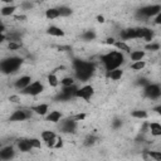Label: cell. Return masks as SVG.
<instances>
[{
	"label": "cell",
	"instance_id": "6da1fadb",
	"mask_svg": "<svg viewBox=\"0 0 161 161\" xmlns=\"http://www.w3.org/2000/svg\"><path fill=\"white\" fill-rule=\"evenodd\" d=\"M73 68H74L75 78L79 79L80 82L88 80L93 75L94 69H96L93 63L86 62V60H80V59H75L73 62Z\"/></svg>",
	"mask_w": 161,
	"mask_h": 161
},
{
	"label": "cell",
	"instance_id": "7a4b0ae2",
	"mask_svg": "<svg viewBox=\"0 0 161 161\" xmlns=\"http://www.w3.org/2000/svg\"><path fill=\"white\" fill-rule=\"evenodd\" d=\"M101 62L104 65L106 70L109 72V70H113L116 68H119L125 62V57H123L122 52L112 50V52H108V53L101 55Z\"/></svg>",
	"mask_w": 161,
	"mask_h": 161
},
{
	"label": "cell",
	"instance_id": "3957f363",
	"mask_svg": "<svg viewBox=\"0 0 161 161\" xmlns=\"http://www.w3.org/2000/svg\"><path fill=\"white\" fill-rule=\"evenodd\" d=\"M23 64V59L19 58V57H9L6 59H4L0 64V68H1V72L4 74H11V73H15L20 65Z\"/></svg>",
	"mask_w": 161,
	"mask_h": 161
},
{
	"label": "cell",
	"instance_id": "277c9868",
	"mask_svg": "<svg viewBox=\"0 0 161 161\" xmlns=\"http://www.w3.org/2000/svg\"><path fill=\"white\" fill-rule=\"evenodd\" d=\"M160 11H161V5L160 4L146 5V6L140 8L136 11V16L138 19H150V18H155Z\"/></svg>",
	"mask_w": 161,
	"mask_h": 161
},
{
	"label": "cell",
	"instance_id": "5b68a950",
	"mask_svg": "<svg viewBox=\"0 0 161 161\" xmlns=\"http://www.w3.org/2000/svg\"><path fill=\"white\" fill-rule=\"evenodd\" d=\"M143 94L148 99H157L161 96V87L157 83H148L143 87Z\"/></svg>",
	"mask_w": 161,
	"mask_h": 161
},
{
	"label": "cell",
	"instance_id": "8992f818",
	"mask_svg": "<svg viewBox=\"0 0 161 161\" xmlns=\"http://www.w3.org/2000/svg\"><path fill=\"white\" fill-rule=\"evenodd\" d=\"M43 91H44L43 83L39 82V80H34V82H31L25 89H23L21 93L25 94V96H33V97H35V96L40 94Z\"/></svg>",
	"mask_w": 161,
	"mask_h": 161
},
{
	"label": "cell",
	"instance_id": "52a82bcc",
	"mask_svg": "<svg viewBox=\"0 0 161 161\" xmlns=\"http://www.w3.org/2000/svg\"><path fill=\"white\" fill-rule=\"evenodd\" d=\"M31 112H33V111H31L30 108H29V109H16V111H14V112L10 114L9 121H10V122H23V121L30 118Z\"/></svg>",
	"mask_w": 161,
	"mask_h": 161
},
{
	"label": "cell",
	"instance_id": "ba28073f",
	"mask_svg": "<svg viewBox=\"0 0 161 161\" xmlns=\"http://www.w3.org/2000/svg\"><path fill=\"white\" fill-rule=\"evenodd\" d=\"M93 94H94V88L92 86H89V84H86V86L78 88L77 92H75V97L77 98H82V99H84L87 102L91 101Z\"/></svg>",
	"mask_w": 161,
	"mask_h": 161
},
{
	"label": "cell",
	"instance_id": "9c48e42d",
	"mask_svg": "<svg viewBox=\"0 0 161 161\" xmlns=\"http://www.w3.org/2000/svg\"><path fill=\"white\" fill-rule=\"evenodd\" d=\"M78 121H75L73 117H69L67 119L60 121V131L64 133H74L77 130Z\"/></svg>",
	"mask_w": 161,
	"mask_h": 161
},
{
	"label": "cell",
	"instance_id": "30bf717a",
	"mask_svg": "<svg viewBox=\"0 0 161 161\" xmlns=\"http://www.w3.org/2000/svg\"><path fill=\"white\" fill-rule=\"evenodd\" d=\"M136 30H137V39H143L147 43L152 42L153 30H151L150 28H146V26H138V28H136Z\"/></svg>",
	"mask_w": 161,
	"mask_h": 161
},
{
	"label": "cell",
	"instance_id": "8fae6325",
	"mask_svg": "<svg viewBox=\"0 0 161 161\" xmlns=\"http://www.w3.org/2000/svg\"><path fill=\"white\" fill-rule=\"evenodd\" d=\"M14 157H15V148L13 145L1 147V150H0V160L1 161H10Z\"/></svg>",
	"mask_w": 161,
	"mask_h": 161
},
{
	"label": "cell",
	"instance_id": "7c38bea8",
	"mask_svg": "<svg viewBox=\"0 0 161 161\" xmlns=\"http://www.w3.org/2000/svg\"><path fill=\"white\" fill-rule=\"evenodd\" d=\"M40 136H42V140L47 143V146H48V147L54 148V146H55V143H57L58 137H57V135H55L53 131H43Z\"/></svg>",
	"mask_w": 161,
	"mask_h": 161
},
{
	"label": "cell",
	"instance_id": "4fadbf2b",
	"mask_svg": "<svg viewBox=\"0 0 161 161\" xmlns=\"http://www.w3.org/2000/svg\"><path fill=\"white\" fill-rule=\"evenodd\" d=\"M77 89H78V87L75 84L63 87L62 91H60V93H59V99H70L72 97H75Z\"/></svg>",
	"mask_w": 161,
	"mask_h": 161
},
{
	"label": "cell",
	"instance_id": "5bb4252c",
	"mask_svg": "<svg viewBox=\"0 0 161 161\" xmlns=\"http://www.w3.org/2000/svg\"><path fill=\"white\" fill-rule=\"evenodd\" d=\"M15 145L20 152H30L33 150V146L30 145L29 138H18Z\"/></svg>",
	"mask_w": 161,
	"mask_h": 161
},
{
	"label": "cell",
	"instance_id": "9a60e30c",
	"mask_svg": "<svg viewBox=\"0 0 161 161\" xmlns=\"http://www.w3.org/2000/svg\"><path fill=\"white\" fill-rule=\"evenodd\" d=\"M30 80H31V77H30V75H21L20 78H18V79L15 80L14 87L21 92L23 89H25V88L31 83Z\"/></svg>",
	"mask_w": 161,
	"mask_h": 161
},
{
	"label": "cell",
	"instance_id": "2e32d148",
	"mask_svg": "<svg viewBox=\"0 0 161 161\" xmlns=\"http://www.w3.org/2000/svg\"><path fill=\"white\" fill-rule=\"evenodd\" d=\"M121 36V40H131V39H137V30L136 28H128V29H125L121 31L119 34Z\"/></svg>",
	"mask_w": 161,
	"mask_h": 161
},
{
	"label": "cell",
	"instance_id": "e0dca14e",
	"mask_svg": "<svg viewBox=\"0 0 161 161\" xmlns=\"http://www.w3.org/2000/svg\"><path fill=\"white\" fill-rule=\"evenodd\" d=\"M30 109H31V111H33L34 113L39 114V116H45V114L48 113L49 106H48L47 103H39V104L31 106V107H30Z\"/></svg>",
	"mask_w": 161,
	"mask_h": 161
},
{
	"label": "cell",
	"instance_id": "ac0fdd59",
	"mask_svg": "<svg viewBox=\"0 0 161 161\" xmlns=\"http://www.w3.org/2000/svg\"><path fill=\"white\" fill-rule=\"evenodd\" d=\"M47 34H48V35H50V36L62 38V36H64V30H63V29H60L59 26L50 25V26L47 29Z\"/></svg>",
	"mask_w": 161,
	"mask_h": 161
},
{
	"label": "cell",
	"instance_id": "d6986e66",
	"mask_svg": "<svg viewBox=\"0 0 161 161\" xmlns=\"http://www.w3.org/2000/svg\"><path fill=\"white\" fill-rule=\"evenodd\" d=\"M113 47L117 49V50H119V52H125V53H131V47L125 42V40H116L114 42V44H113Z\"/></svg>",
	"mask_w": 161,
	"mask_h": 161
},
{
	"label": "cell",
	"instance_id": "ffe728a7",
	"mask_svg": "<svg viewBox=\"0 0 161 161\" xmlns=\"http://www.w3.org/2000/svg\"><path fill=\"white\" fill-rule=\"evenodd\" d=\"M148 131L155 137L161 136V123H158V122H151V123H148Z\"/></svg>",
	"mask_w": 161,
	"mask_h": 161
},
{
	"label": "cell",
	"instance_id": "44dd1931",
	"mask_svg": "<svg viewBox=\"0 0 161 161\" xmlns=\"http://www.w3.org/2000/svg\"><path fill=\"white\" fill-rule=\"evenodd\" d=\"M122 75H123V70L121 69V67H119V68H116V69H113V70L107 72V77H108L109 79H112V80H118V79L122 78Z\"/></svg>",
	"mask_w": 161,
	"mask_h": 161
},
{
	"label": "cell",
	"instance_id": "7402d4cb",
	"mask_svg": "<svg viewBox=\"0 0 161 161\" xmlns=\"http://www.w3.org/2000/svg\"><path fill=\"white\" fill-rule=\"evenodd\" d=\"M62 117L63 116H62V113L59 111H52L50 113L47 114V121H49L52 123H58V122H60Z\"/></svg>",
	"mask_w": 161,
	"mask_h": 161
},
{
	"label": "cell",
	"instance_id": "603a6c76",
	"mask_svg": "<svg viewBox=\"0 0 161 161\" xmlns=\"http://www.w3.org/2000/svg\"><path fill=\"white\" fill-rule=\"evenodd\" d=\"M16 9H18V6L11 5V4H8V5H5V6L1 8L0 13H1L3 16H10V15H13L16 11Z\"/></svg>",
	"mask_w": 161,
	"mask_h": 161
},
{
	"label": "cell",
	"instance_id": "cb8c5ba5",
	"mask_svg": "<svg viewBox=\"0 0 161 161\" xmlns=\"http://www.w3.org/2000/svg\"><path fill=\"white\" fill-rule=\"evenodd\" d=\"M45 18L49 19V20L60 18V16H59V10H58V8H49V9H47V10H45Z\"/></svg>",
	"mask_w": 161,
	"mask_h": 161
},
{
	"label": "cell",
	"instance_id": "d4e9b609",
	"mask_svg": "<svg viewBox=\"0 0 161 161\" xmlns=\"http://www.w3.org/2000/svg\"><path fill=\"white\" fill-rule=\"evenodd\" d=\"M96 36H97V34H96L94 30H86V31L80 35V39L84 40V42H92V40L96 39Z\"/></svg>",
	"mask_w": 161,
	"mask_h": 161
},
{
	"label": "cell",
	"instance_id": "484cf974",
	"mask_svg": "<svg viewBox=\"0 0 161 161\" xmlns=\"http://www.w3.org/2000/svg\"><path fill=\"white\" fill-rule=\"evenodd\" d=\"M145 55H146L145 50H132V52L130 53L131 60H133V62H136V60H142V59L145 58Z\"/></svg>",
	"mask_w": 161,
	"mask_h": 161
},
{
	"label": "cell",
	"instance_id": "4316f807",
	"mask_svg": "<svg viewBox=\"0 0 161 161\" xmlns=\"http://www.w3.org/2000/svg\"><path fill=\"white\" fill-rule=\"evenodd\" d=\"M131 117L137 118V119H146L148 117V113L145 109H136L131 112Z\"/></svg>",
	"mask_w": 161,
	"mask_h": 161
},
{
	"label": "cell",
	"instance_id": "83f0119b",
	"mask_svg": "<svg viewBox=\"0 0 161 161\" xmlns=\"http://www.w3.org/2000/svg\"><path fill=\"white\" fill-rule=\"evenodd\" d=\"M58 10H59V16H60V18H68V16H70L72 13H73V10H72L69 6H65V5L59 6Z\"/></svg>",
	"mask_w": 161,
	"mask_h": 161
},
{
	"label": "cell",
	"instance_id": "f1b7e54d",
	"mask_svg": "<svg viewBox=\"0 0 161 161\" xmlns=\"http://www.w3.org/2000/svg\"><path fill=\"white\" fill-rule=\"evenodd\" d=\"M47 80H48V83H49V86L50 87H53V88H55V87H58V84H59V79H58V77H57V74L55 73H50L48 77H47Z\"/></svg>",
	"mask_w": 161,
	"mask_h": 161
},
{
	"label": "cell",
	"instance_id": "f546056e",
	"mask_svg": "<svg viewBox=\"0 0 161 161\" xmlns=\"http://www.w3.org/2000/svg\"><path fill=\"white\" fill-rule=\"evenodd\" d=\"M146 67V62L142 59V60H136V62H132L131 63V69L133 70H141Z\"/></svg>",
	"mask_w": 161,
	"mask_h": 161
},
{
	"label": "cell",
	"instance_id": "4dcf8cb0",
	"mask_svg": "<svg viewBox=\"0 0 161 161\" xmlns=\"http://www.w3.org/2000/svg\"><path fill=\"white\" fill-rule=\"evenodd\" d=\"M160 48H161V44H160V43H155V42H150V43H147L146 47H145L146 50H151V52H156V50H158Z\"/></svg>",
	"mask_w": 161,
	"mask_h": 161
},
{
	"label": "cell",
	"instance_id": "1f68e13d",
	"mask_svg": "<svg viewBox=\"0 0 161 161\" xmlns=\"http://www.w3.org/2000/svg\"><path fill=\"white\" fill-rule=\"evenodd\" d=\"M60 84L63 87H67V86H72V84H75V80L73 77H64L63 79H60Z\"/></svg>",
	"mask_w": 161,
	"mask_h": 161
},
{
	"label": "cell",
	"instance_id": "d6a6232c",
	"mask_svg": "<svg viewBox=\"0 0 161 161\" xmlns=\"http://www.w3.org/2000/svg\"><path fill=\"white\" fill-rule=\"evenodd\" d=\"M97 137L96 136H93V135H89V136H87L86 137V140H84V146H92V145H94L96 142H97Z\"/></svg>",
	"mask_w": 161,
	"mask_h": 161
},
{
	"label": "cell",
	"instance_id": "836d02e7",
	"mask_svg": "<svg viewBox=\"0 0 161 161\" xmlns=\"http://www.w3.org/2000/svg\"><path fill=\"white\" fill-rule=\"evenodd\" d=\"M147 155L150 158H153L156 161H161V151H147Z\"/></svg>",
	"mask_w": 161,
	"mask_h": 161
},
{
	"label": "cell",
	"instance_id": "e575fe53",
	"mask_svg": "<svg viewBox=\"0 0 161 161\" xmlns=\"http://www.w3.org/2000/svg\"><path fill=\"white\" fill-rule=\"evenodd\" d=\"M8 48H9L10 50H18V49L21 48V43H20V42H9Z\"/></svg>",
	"mask_w": 161,
	"mask_h": 161
},
{
	"label": "cell",
	"instance_id": "d590c367",
	"mask_svg": "<svg viewBox=\"0 0 161 161\" xmlns=\"http://www.w3.org/2000/svg\"><path fill=\"white\" fill-rule=\"evenodd\" d=\"M29 141H30V145L33 146V148H40L42 147V142H40L39 138L31 137V138H29Z\"/></svg>",
	"mask_w": 161,
	"mask_h": 161
},
{
	"label": "cell",
	"instance_id": "8d00e7d4",
	"mask_svg": "<svg viewBox=\"0 0 161 161\" xmlns=\"http://www.w3.org/2000/svg\"><path fill=\"white\" fill-rule=\"evenodd\" d=\"M20 8H21L23 10H30V9L33 8V4H31L30 1H24V3H21Z\"/></svg>",
	"mask_w": 161,
	"mask_h": 161
},
{
	"label": "cell",
	"instance_id": "74e56055",
	"mask_svg": "<svg viewBox=\"0 0 161 161\" xmlns=\"http://www.w3.org/2000/svg\"><path fill=\"white\" fill-rule=\"evenodd\" d=\"M86 117H87V114L86 113H78V114H75V116H73V118L75 119V121H83V119H86Z\"/></svg>",
	"mask_w": 161,
	"mask_h": 161
},
{
	"label": "cell",
	"instance_id": "f35d334b",
	"mask_svg": "<svg viewBox=\"0 0 161 161\" xmlns=\"http://www.w3.org/2000/svg\"><path fill=\"white\" fill-rule=\"evenodd\" d=\"M148 83H150V82H148L147 79H145V78H140L138 82H137V84H138V86H142V87H146Z\"/></svg>",
	"mask_w": 161,
	"mask_h": 161
},
{
	"label": "cell",
	"instance_id": "ab89813d",
	"mask_svg": "<svg viewBox=\"0 0 161 161\" xmlns=\"http://www.w3.org/2000/svg\"><path fill=\"white\" fill-rule=\"evenodd\" d=\"M122 126V121L121 119H114L113 122H112V127L113 128H119Z\"/></svg>",
	"mask_w": 161,
	"mask_h": 161
},
{
	"label": "cell",
	"instance_id": "60d3db41",
	"mask_svg": "<svg viewBox=\"0 0 161 161\" xmlns=\"http://www.w3.org/2000/svg\"><path fill=\"white\" fill-rule=\"evenodd\" d=\"M9 101L13 102V103H19L20 102V97L19 96H10L9 97Z\"/></svg>",
	"mask_w": 161,
	"mask_h": 161
},
{
	"label": "cell",
	"instance_id": "b9f144b4",
	"mask_svg": "<svg viewBox=\"0 0 161 161\" xmlns=\"http://www.w3.org/2000/svg\"><path fill=\"white\" fill-rule=\"evenodd\" d=\"M153 21H155L156 25H161V11L155 16V20H153Z\"/></svg>",
	"mask_w": 161,
	"mask_h": 161
},
{
	"label": "cell",
	"instance_id": "7bdbcfd3",
	"mask_svg": "<svg viewBox=\"0 0 161 161\" xmlns=\"http://www.w3.org/2000/svg\"><path fill=\"white\" fill-rule=\"evenodd\" d=\"M62 147H63V140L58 137V140H57V143H55L54 148H62Z\"/></svg>",
	"mask_w": 161,
	"mask_h": 161
},
{
	"label": "cell",
	"instance_id": "ee69618b",
	"mask_svg": "<svg viewBox=\"0 0 161 161\" xmlns=\"http://www.w3.org/2000/svg\"><path fill=\"white\" fill-rule=\"evenodd\" d=\"M153 111H155L157 114H160V116H161V103H160V104H157L156 107H153Z\"/></svg>",
	"mask_w": 161,
	"mask_h": 161
},
{
	"label": "cell",
	"instance_id": "f6af8a7d",
	"mask_svg": "<svg viewBox=\"0 0 161 161\" xmlns=\"http://www.w3.org/2000/svg\"><path fill=\"white\" fill-rule=\"evenodd\" d=\"M114 42H116V40H114L113 38H108V39L106 40V44H108V45H113V44H114Z\"/></svg>",
	"mask_w": 161,
	"mask_h": 161
},
{
	"label": "cell",
	"instance_id": "bcb514c9",
	"mask_svg": "<svg viewBox=\"0 0 161 161\" xmlns=\"http://www.w3.org/2000/svg\"><path fill=\"white\" fill-rule=\"evenodd\" d=\"M6 31V28H5V24L1 21L0 23V33H5Z\"/></svg>",
	"mask_w": 161,
	"mask_h": 161
},
{
	"label": "cell",
	"instance_id": "7dc6e473",
	"mask_svg": "<svg viewBox=\"0 0 161 161\" xmlns=\"http://www.w3.org/2000/svg\"><path fill=\"white\" fill-rule=\"evenodd\" d=\"M97 20H98L99 23H104V21H106V20H104V16H103V15H98V16H97Z\"/></svg>",
	"mask_w": 161,
	"mask_h": 161
},
{
	"label": "cell",
	"instance_id": "c3c4849f",
	"mask_svg": "<svg viewBox=\"0 0 161 161\" xmlns=\"http://www.w3.org/2000/svg\"><path fill=\"white\" fill-rule=\"evenodd\" d=\"M1 1H3V3H5V4H11L14 0H1Z\"/></svg>",
	"mask_w": 161,
	"mask_h": 161
},
{
	"label": "cell",
	"instance_id": "681fc988",
	"mask_svg": "<svg viewBox=\"0 0 161 161\" xmlns=\"http://www.w3.org/2000/svg\"><path fill=\"white\" fill-rule=\"evenodd\" d=\"M157 1H161V0H157Z\"/></svg>",
	"mask_w": 161,
	"mask_h": 161
}]
</instances>
